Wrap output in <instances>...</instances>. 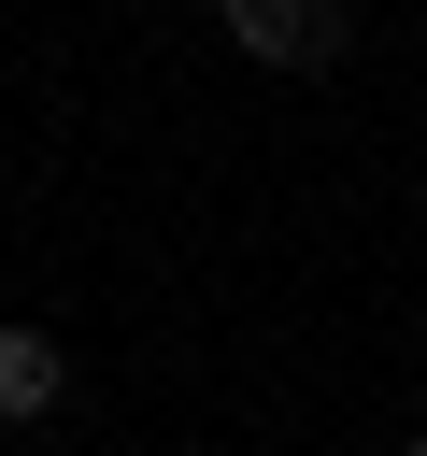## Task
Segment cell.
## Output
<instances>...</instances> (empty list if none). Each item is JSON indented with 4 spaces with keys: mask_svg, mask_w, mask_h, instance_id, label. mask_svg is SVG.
<instances>
[{
    "mask_svg": "<svg viewBox=\"0 0 427 456\" xmlns=\"http://www.w3.org/2000/svg\"><path fill=\"white\" fill-rule=\"evenodd\" d=\"M413 456H427V428H413Z\"/></svg>",
    "mask_w": 427,
    "mask_h": 456,
    "instance_id": "cell-3",
    "label": "cell"
},
{
    "mask_svg": "<svg viewBox=\"0 0 427 456\" xmlns=\"http://www.w3.org/2000/svg\"><path fill=\"white\" fill-rule=\"evenodd\" d=\"M0 413H57V342L43 328H0Z\"/></svg>",
    "mask_w": 427,
    "mask_h": 456,
    "instance_id": "cell-2",
    "label": "cell"
},
{
    "mask_svg": "<svg viewBox=\"0 0 427 456\" xmlns=\"http://www.w3.org/2000/svg\"><path fill=\"white\" fill-rule=\"evenodd\" d=\"M228 43L270 71H313V57H342V0H228Z\"/></svg>",
    "mask_w": 427,
    "mask_h": 456,
    "instance_id": "cell-1",
    "label": "cell"
}]
</instances>
